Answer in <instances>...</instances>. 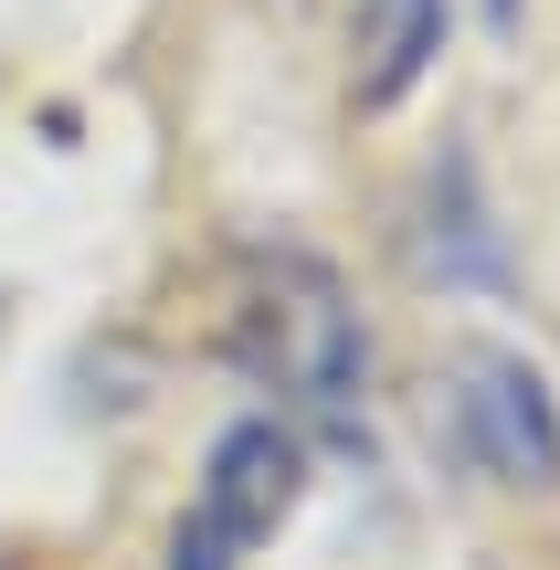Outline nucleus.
<instances>
[{
	"instance_id": "f257e3e1",
	"label": "nucleus",
	"mask_w": 560,
	"mask_h": 570,
	"mask_svg": "<svg viewBox=\"0 0 560 570\" xmlns=\"http://www.w3.org/2000/svg\"><path fill=\"white\" fill-rule=\"evenodd\" d=\"M233 360L244 381H265L286 412H307L317 433L360 444V391H371V338H360V306L317 254L275 244L254 254L233 285Z\"/></svg>"
},
{
	"instance_id": "f03ea898",
	"label": "nucleus",
	"mask_w": 560,
	"mask_h": 570,
	"mask_svg": "<svg viewBox=\"0 0 560 570\" xmlns=\"http://www.w3.org/2000/svg\"><path fill=\"white\" fill-rule=\"evenodd\" d=\"M296 497H307V444H296V423H275V412L223 423V444H212V465H202V508L169 539V570H244V550H265L296 518Z\"/></svg>"
},
{
	"instance_id": "7ed1b4c3",
	"label": "nucleus",
	"mask_w": 560,
	"mask_h": 570,
	"mask_svg": "<svg viewBox=\"0 0 560 570\" xmlns=\"http://www.w3.org/2000/svg\"><path fill=\"white\" fill-rule=\"evenodd\" d=\"M455 444L477 454L498 487H560V402L529 348H455Z\"/></svg>"
},
{
	"instance_id": "20e7f679",
	"label": "nucleus",
	"mask_w": 560,
	"mask_h": 570,
	"mask_svg": "<svg viewBox=\"0 0 560 570\" xmlns=\"http://www.w3.org/2000/svg\"><path fill=\"white\" fill-rule=\"evenodd\" d=\"M444 0H360V106H402L444 53Z\"/></svg>"
},
{
	"instance_id": "39448f33",
	"label": "nucleus",
	"mask_w": 560,
	"mask_h": 570,
	"mask_svg": "<svg viewBox=\"0 0 560 570\" xmlns=\"http://www.w3.org/2000/svg\"><path fill=\"white\" fill-rule=\"evenodd\" d=\"M434 190H455V212L434 202V265H444V285H498L508 265H498V233H487V212H477V159H444L434 169Z\"/></svg>"
},
{
	"instance_id": "423d86ee",
	"label": "nucleus",
	"mask_w": 560,
	"mask_h": 570,
	"mask_svg": "<svg viewBox=\"0 0 560 570\" xmlns=\"http://www.w3.org/2000/svg\"><path fill=\"white\" fill-rule=\"evenodd\" d=\"M487 21H498V32H519V0H487Z\"/></svg>"
}]
</instances>
